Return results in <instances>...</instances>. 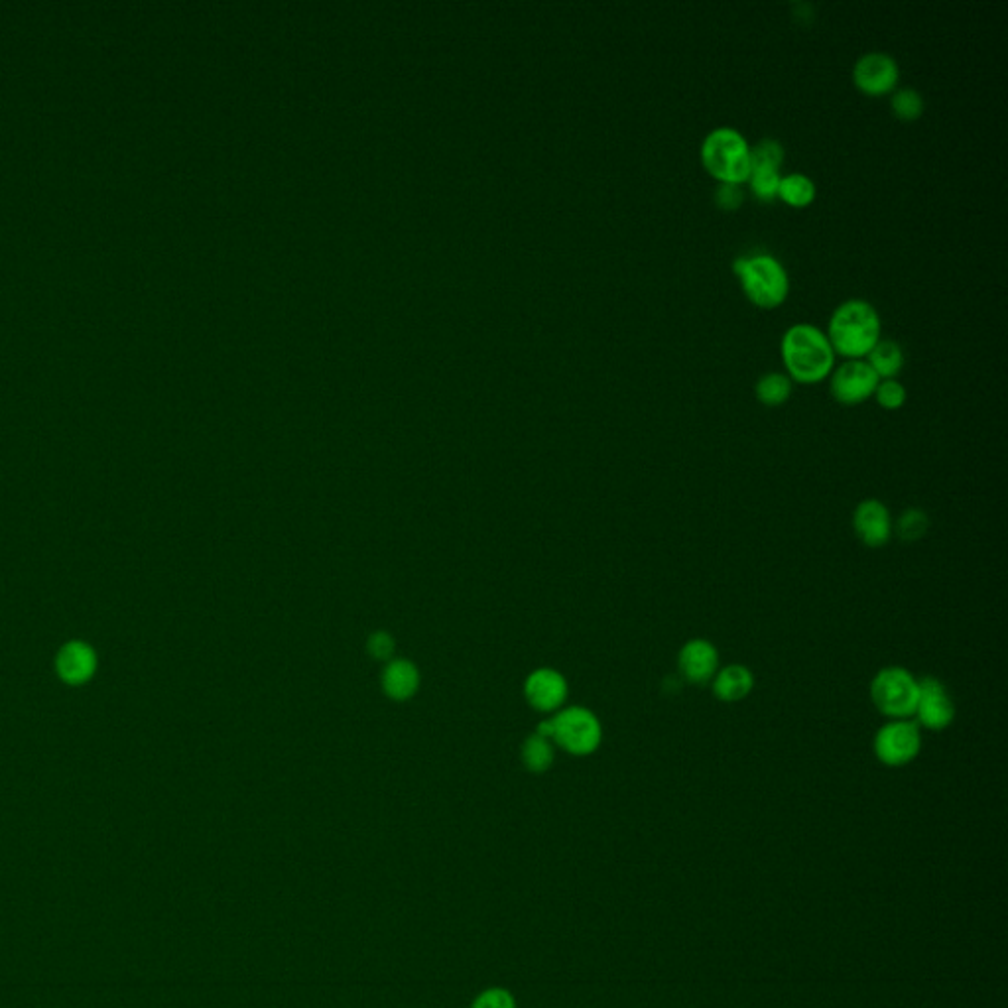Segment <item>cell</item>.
Segmentation results:
<instances>
[{
	"label": "cell",
	"instance_id": "21",
	"mask_svg": "<svg viewBox=\"0 0 1008 1008\" xmlns=\"http://www.w3.org/2000/svg\"><path fill=\"white\" fill-rule=\"evenodd\" d=\"M928 528H930L928 514L922 508H908L900 514L892 530H896L902 542H918L928 532Z\"/></svg>",
	"mask_w": 1008,
	"mask_h": 1008
},
{
	"label": "cell",
	"instance_id": "23",
	"mask_svg": "<svg viewBox=\"0 0 1008 1008\" xmlns=\"http://www.w3.org/2000/svg\"><path fill=\"white\" fill-rule=\"evenodd\" d=\"M890 107L898 119L914 121L924 113V99L916 89L904 87V89L894 91V95L890 99Z\"/></svg>",
	"mask_w": 1008,
	"mask_h": 1008
},
{
	"label": "cell",
	"instance_id": "1",
	"mask_svg": "<svg viewBox=\"0 0 1008 1008\" xmlns=\"http://www.w3.org/2000/svg\"><path fill=\"white\" fill-rule=\"evenodd\" d=\"M782 359L790 377L814 384L827 377L835 363V351L827 333L812 323H796L782 337Z\"/></svg>",
	"mask_w": 1008,
	"mask_h": 1008
},
{
	"label": "cell",
	"instance_id": "17",
	"mask_svg": "<svg viewBox=\"0 0 1008 1008\" xmlns=\"http://www.w3.org/2000/svg\"><path fill=\"white\" fill-rule=\"evenodd\" d=\"M879 378H894L904 367V353L892 339H881L869 353L867 361Z\"/></svg>",
	"mask_w": 1008,
	"mask_h": 1008
},
{
	"label": "cell",
	"instance_id": "8",
	"mask_svg": "<svg viewBox=\"0 0 1008 1008\" xmlns=\"http://www.w3.org/2000/svg\"><path fill=\"white\" fill-rule=\"evenodd\" d=\"M916 723L930 731H944L955 719V703L938 678L926 676L918 680V703L914 711Z\"/></svg>",
	"mask_w": 1008,
	"mask_h": 1008
},
{
	"label": "cell",
	"instance_id": "18",
	"mask_svg": "<svg viewBox=\"0 0 1008 1008\" xmlns=\"http://www.w3.org/2000/svg\"><path fill=\"white\" fill-rule=\"evenodd\" d=\"M816 184L810 176L794 172L780 180L778 197L792 207H808L816 199Z\"/></svg>",
	"mask_w": 1008,
	"mask_h": 1008
},
{
	"label": "cell",
	"instance_id": "13",
	"mask_svg": "<svg viewBox=\"0 0 1008 1008\" xmlns=\"http://www.w3.org/2000/svg\"><path fill=\"white\" fill-rule=\"evenodd\" d=\"M526 697L532 707L540 711H554L566 701V678L550 668L536 670L526 680Z\"/></svg>",
	"mask_w": 1008,
	"mask_h": 1008
},
{
	"label": "cell",
	"instance_id": "20",
	"mask_svg": "<svg viewBox=\"0 0 1008 1008\" xmlns=\"http://www.w3.org/2000/svg\"><path fill=\"white\" fill-rule=\"evenodd\" d=\"M522 760H524L526 768L532 770V772H544V770H548L554 764L552 741H548V739H544L540 735H532L524 743Z\"/></svg>",
	"mask_w": 1008,
	"mask_h": 1008
},
{
	"label": "cell",
	"instance_id": "22",
	"mask_svg": "<svg viewBox=\"0 0 1008 1008\" xmlns=\"http://www.w3.org/2000/svg\"><path fill=\"white\" fill-rule=\"evenodd\" d=\"M780 170L776 168H766V166H753L749 174V186L760 201H774L778 197L780 188Z\"/></svg>",
	"mask_w": 1008,
	"mask_h": 1008
},
{
	"label": "cell",
	"instance_id": "11",
	"mask_svg": "<svg viewBox=\"0 0 1008 1008\" xmlns=\"http://www.w3.org/2000/svg\"><path fill=\"white\" fill-rule=\"evenodd\" d=\"M678 668L682 678L693 686L709 684L719 670V652L715 644L705 638L688 640L678 654Z\"/></svg>",
	"mask_w": 1008,
	"mask_h": 1008
},
{
	"label": "cell",
	"instance_id": "27",
	"mask_svg": "<svg viewBox=\"0 0 1008 1008\" xmlns=\"http://www.w3.org/2000/svg\"><path fill=\"white\" fill-rule=\"evenodd\" d=\"M743 201H745V191L739 184H719L715 188V203L719 205V209L735 211L743 205Z\"/></svg>",
	"mask_w": 1008,
	"mask_h": 1008
},
{
	"label": "cell",
	"instance_id": "16",
	"mask_svg": "<svg viewBox=\"0 0 1008 1008\" xmlns=\"http://www.w3.org/2000/svg\"><path fill=\"white\" fill-rule=\"evenodd\" d=\"M58 670H60L63 680L69 684L85 682L95 670L93 652L87 646L77 644V642L65 646L60 658H58Z\"/></svg>",
	"mask_w": 1008,
	"mask_h": 1008
},
{
	"label": "cell",
	"instance_id": "26",
	"mask_svg": "<svg viewBox=\"0 0 1008 1008\" xmlns=\"http://www.w3.org/2000/svg\"><path fill=\"white\" fill-rule=\"evenodd\" d=\"M469 1008H516V999L504 987H487L471 1001Z\"/></svg>",
	"mask_w": 1008,
	"mask_h": 1008
},
{
	"label": "cell",
	"instance_id": "5",
	"mask_svg": "<svg viewBox=\"0 0 1008 1008\" xmlns=\"http://www.w3.org/2000/svg\"><path fill=\"white\" fill-rule=\"evenodd\" d=\"M871 699L884 717L910 719L918 703V678L902 666H886L871 682Z\"/></svg>",
	"mask_w": 1008,
	"mask_h": 1008
},
{
	"label": "cell",
	"instance_id": "12",
	"mask_svg": "<svg viewBox=\"0 0 1008 1008\" xmlns=\"http://www.w3.org/2000/svg\"><path fill=\"white\" fill-rule=\"evenodd\" d=\"M892 516L886 504L877 499H867L855 508L853 512V530L857 538L867 548H882L892 538Z\"/></svg>",
	"mask_w": 1008,
	"mask_h": 1008
},
{
	"label": "cell",
	"instance_id": "25",
	"mask_svg": "<svg viewBox=\"0 0 1008 1008\" xmlns=\"http://www.w3.org/2000/svg\"><path fill=\"white\" fill-rule=\"evenodd\" d=\"M875 396H877V402L881 404L882 408L898 410L906 402V388L894 378H884L877 384Z\"/></svg>",
	"mask_w": 1008,
	"mask_h": 1008
},
{
	"label": "cell",
	"instance_id": "9",
	"mask_svg": "<svg viewBox=\"0 0 1008 1008\" xmlns=\"http://www.w3.org/2000/svg\"><path fill=\"white\" fill-rule=\"evenodd\" d=\"M881 382L873 367L863 359H849L831 377V394L841 404H859L875 394Z\"/></svg>",
	"mask_w": 1008,
	"mask_h": 1008
},
{
	"label": "cell",
	"instance_id": "28",
	"mask_svg": "<svg viewBox=\"0 0 1008 1008\" xmlns=\"http://www.w3.org/2000/svg\"><path fill=\"white\" fill-rule=\"evenodd\" d=\"M369 652L378 660H388L394 654V640L386 632H377L369 638Z\"/></svg>",
	"mask_w": 1008,
	"mask_h": 1008
},
{
	"label": "cell",
	"instance_id": "10",
	"mask_svg": "<svg viewBox=\"0 0 1008 1008\" xmlns=\"http://www.w3.org/2000/svg\"><path fill=\"white\" fill-rule=\"evenodd\" d=\"M900 77L898 63L884 52H869L861 56L853 67L855 85L867 95H884L894 91Z\"/></svg>",
	"mask_w": 1008,
	"mask_h": 1008
},
{
	"label": "cell",
	"instance_id": "19",
	"mask_svg": "<svg viewBox=\"0 0 1008 1008\" xmlns=\"http://www.w3.org/2000/svg\"><path fill=\"white\" fill-rule=\"evenodd\" d=\"M756 398L766 406H780L792 394V380L782 373H766L758 378L755 386Z\"/></svg>",
	"mask_w": 1008,
	"mask_h": 1008
},
{
	"label": "cell",
	"instance_id": "24",
	"mask_svg": "<svg viewBox=\"0 0 1008 1008\" xmlns=\"http://www.w3.org/2000/svg\"><path fill=\"white\" fill-rule=\"evenodd\" d=\"M784 162V146L774 138H762L758 144L751 146V168L766 166L780 170Z\"/></svg>",
	"mask_w": 1008,
	"mask_h": 1008
},
{
	"label": "cell",
	"instance_id": "7",
	"mask_svg": "<svg viewBox=\"0 0 1008 1008\" xmlns=\"http://www.w3.org/2000/svg\"><path fill=\"white\" fill-rule=\"evenodd\" d=\"M922 749L920 725L914 719H888L875 735L873 751L884 766L910 764Z\"/></svg>",
	"mask_w": 1008,
	"mask_h": 1008
},
{
	"label": "cell",
	"instance_id": "6",
	"mask_svg": "<svg viewBox=\"0 0 1008 1008\" xmlns=\"http://www.w3.org/2000/svg\"><path fill=\"white\" fill-rule=\"evenodd\" d=\"M554 741L569 755H593L603 741L599 717L585 707H567L554 719Z\"/></svg>",
	"mask_w": 1008,
	"mask_h": 1008
},
{
	"label": "cell",
	"instance_id": "2",
	"mask_svg": "<svg viewBox=\"0 0 1008 1008\" xmlns=\"http://www.w3.org/2000/svg\"><path fill=\"white\" fill-rule=\"evenodd\" d=\"M827 337L833 351L861 359L881 341V317L869 302L847 300L831 315Z\"/></svg>",
	"mask_w": 1008,
	"mask_h": 1008
},
{
	"label": "cell",
	"instance_id": "14",
	"mask_svg": "<svg viewBox=\"0 0 1008 1008\" xmlns=\"http://www.w3.org/2000/svg\"><path fill=\"white\" fill-rule=\"evenodd\" d=\"M711 688L719 701L737 703L751 695L755 688V676L743 664H729L717 670L711 680Z\"/></svg>",
	"mask_w": 1008,
	"mask_h": 1008
},
{
	"label": "cell",
	"instance_id": "15",
	"mask_svg": "<svg viewBox=\"0 0 1008 1008\" xmlns=\"http://www.w3.org/2000/svg\"><path fill=\"white\" fill-rule=\"evenodd\" d=\"M420 674L416 666L408 660H394L386 666L382 674V688L392 699L404 701L418 692Z\"/></svg>",
	"mask_w": 1008,
	"mask_h": 1008
},
{
	"label": "cell",
	"instance_id": "4",
	"mask_svg": "<svg viewBox=\"0 0 1008 1008\" xmlns=\"http://www.w3.org/2000/svg\"><path fill=\"white\" fill-rule=\"evenodd\" d=\"M735 274L747 298L760 308L780 306L790 292V278L786 268L772 254L739 256L733 264Z\"/></svg>",
	"mask_w": 1008,
	"mask_h": 1008
},
{
	"label": "cell",
	"instance_id": "3",
	"mask_svg": "<svg viewBox=\"0 0 1008 1008\" xmlns=\"http://www.w3.org/2000/svg\"><path fill=\"white\" fill-rule=\"evenodd\" d=\"M705 170L721 184H743L751 174V144L733 126L713 128L701 144Z\"/></svg>",
	"mask_w": 1008,
	"mask_h": 1008
}]
</instances>
